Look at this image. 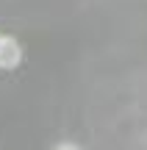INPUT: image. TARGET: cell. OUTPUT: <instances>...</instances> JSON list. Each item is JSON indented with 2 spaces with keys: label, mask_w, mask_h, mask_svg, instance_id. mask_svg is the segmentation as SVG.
<instances>
[{
  "label": "cell",
  "mask_w": 147,
  "mask_h": 150,
  "mask_svg": "<svg viewBox=\"0 0 147 150\" xmlns=\"http://www.w3.org/2000/svg\"><path fill=\"white\" fill-rule=\"evenodd\" d=\"M56 150H81V147H75V145H58Z\"/></svg>",
  "instance_id": "2"
},
{
  "label": "cell",
  "mask_w": 147,
  "mask_h": 150,
  "mask_svg": "<svg viewBox=\"0 0 147 150\" xmlns=\"http://www.w3.org/2000/svg\"><path fill=\"white\" fill-rule=\"evenodd\" d=\"M22 59V47L17 45V39L0 36V70H14Z\"/></svg>",
  "instance_id": "1"
}]
</instances>
